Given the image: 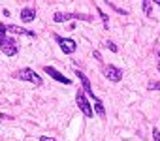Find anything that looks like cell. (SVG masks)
I'll use <instances>...</instances> for the list:
<instances>
[{
  "label": "cell",
  "instance_id": "6da1fadb",
  "mask_svg": "<svg viewBox=\"0 0 160 141\" xmlns=\"http://www.w3.org/2000/svg\"><path fill=\"white\" fill-rule=\"evenodd\" d=\"M12 77L13 79H19V81H27V83H32L34 87H40L42 83H43V79H42V75H38L32 68H19V70H15V72L12 74Z\"/></svg>",
  "mask_w": 160,
  "mask_h": 141
},
{
  "label": "cell",
  "instance_id": "7a4b0ae2",
  "mask_svg": "<svg viewBox=\"0 0 160 141\" xmlns=\"http://www.w3.org/2000/svg\"><path fill=\"white\" fill-rule=\"evenodd\" d=\"M73 19L85 21V23H92L94 21V15H89V13H62V12H58V13L53 15V21L55 23H64V21H73Z\"/></svg>",
  "mask_w": 160,
  "mask_h": 141
},
{
  "label": "cell",
  "instance_id": "3957f363",
  "mask_svg": "<svg viewBox=\"0 0 160 141\" xmlns=\"http://www.w3.org/2000/svg\"><path fill=\"white\" fill-rule=\"evenodd\" d=\"M75 104H77L79 111H81L87 119H92L94 111H92V105H91V102L87 100V94H85L83 90H77V94H75Z\"/></svg>",
  "mask_w": 160,
  "mask_h": 141
},
{
  "label": "cell",
  "instance_id": "277c9868",
  "mask_svg": "<svg viewBox=\"0 0 160 141\" xmlns=\"http://www.w3.org/2000/svg\"><path fill=\"white\" fill-rule=\"evenodd\" d=\"M55 41L58 43V47L62 49L64 55H73V53L77 51V43H75V40H72V38H62L60 34H55Z\"/></svg>",
  "mask_w": 160,
  "mask_h": 141
},
{
  "label": "cell",
  "instance_id": "5b68a950",
  "mask_svg": "<svg viewBox=\"0 0 160 141\" xmlns=\"http://www.w3.org/2000/svg\"><path fill=\"white\" fill-rule=\"evenodd\" d=\"M102 72H104L106 79L111 81V83L122 81V70L117 68V66H113V64H104V66H102Z\"/></svg>",
  "mask_w": 160,
  "mask_h": 141
},
{
  "label": "cell",
  "instance_id": "8992f818",
  "mask_svg": "<svg viewBox=\"0 0 160 141\" xmlns=\"http://www.w3.org/2000/svg\"><path fill=\"white\" fill-rule=\"evenodd\" d=\"M0 49H2V53H4L6 56H13V55H17V51H19V43H17L15 38L4 36L2 41H0Z\"/></svg>",
  "mask_w": 160,
  "mask_h": 141
},
{
  "label": "cell",
  "instance_id": "52a82bcc",
  "mask_svg": "<svg viewBox=\"0 0 160 141\" xmlns=\"http://www.w3.org/2000/svg\"><path fill=\"white\" fill-rule=\"evenodd\" d=\"M73 74L77 75V79H79V81H81V85H83V89H81V90H83V92H85L87 96H91V98H92L94 102H96V100H100V98H98V96H96V94L92 92V85H91L89 77H87V75H85L83 72H79V70H73Z\"/></svg>",
  "mask_w": 160,
  "mask_h": 141
},
{
  "label": "cell",
  "instance_id": "ba28073f",
  "mask_svg": "<svg viewBox=\"0 0 160 141\" xmlns=\"http://www.w3.org/2000/svg\"><path fill=\"white\" fill-rule=\"evenodd\" d=\"M43 72L47 74V75H51L55 81H58V83H62V85H72V79L70 77H64L57 68H53V66H43Z\"/></svg>",
  "mask_w": 160,
  "mask_h": 141
},
{
  "label": "cell",
  "instance_id": "9c48e42d",
  "mask_svg": "<svg viewBox=\"0 0 160 141\" xmlns=\"http://www.w3.org/2000/svg\"><path fill=\"white\" fill-rule=\"evenodd\" d=\"M6 32L10 34H17V36H28V38H36V32L32 30H27V28H21L17 25H6Z\"/></svg>",
  "mask_w": 160,
  "mask_h": 141
},
{
  "label": "cell",
  "instance_id": "30bf717a",
  "mask_svg": "<svg viewBox=\"0 0 160 141\" xmlns=\"http://www.w3.org/2000/svg\"><path fill=\"white\" fill-rule=\"evenodd\" d=\"M36 19V10L34 8H23L21 10V21L23 23H32Z\"/></svg>",
  "mask_w": 160,
  "mask_h": 141
},
{
  "label": "cell",
  "instance_id": "8fae6325",
  "mask_svg": "<svg viewBox=\"0 0 160 141\" xmlns=\"http://www.w3.org/2000/svg\"><path fill=\"white\" fill-rule=\"evenodd\" d=\"M92 111H94L98 117H102V119L106 117V107H104L102 100H96V102H94V107H92Z\"/></svg>",
  "mask_w": 160,
  "mask_h": 141
},
{
  "label": "cell",
  "instance_id": "7c38bea8",
  "mask_svg": "<svg viewBox=\"0 0 160 141\" xmlns=\"http://www.w3.org/2000/svg\"><path fill=\"white\" fill-rule=\"evenodd\" d=\"M96 12H98V15H100V19H102V23H104V28L108 30V28H109V17L106 15V12H104L102 8H96Z\"/></svg>",
  "mask_w": 160,
  "mask_h": 141
},
{
  "label": "cell",
  "instance_id": "4fadbf2b",
  "mask_svg": "<svg viewBox=\"0 0 160 141\" xmlns=\"http://www.w3.org/2000/svg\"><path fill=\"white\" fill-rule=\"evenodd\" d=\"M143 12H145V15L152 17V8H151V0H145V2H143Z\"/></svg>",
  "mask_w": 160,
  "mask_h": 141
},
{
  "label": "cell",
  "instance_id": "5bb4252c",
  "mask_svg": "<svg viewBox=\"0 0 160 141\" xmlns=\"http://www.w3.org/2000/svg\"><path fill=\"white\" fill-rule=\"evenodd\" d=\"M147 89L149 90H160V81H149L147 83Z\"/></svg>",
  "mask_w": 160,
  "mask_h": 141
},
{
  "label": "cell",
  "instance_id": "9a60e30c",
  "mask_svg": "<svg viewBox=\"0 0 160 141\" xmlns=\"http://www.w3.org/2000/svg\"><path fill=\"white\" fill-rule=\"evenodd\" d=\"M106 2H108V4H109V6H111V8H113V10H115V12H117V13H121V15H126V13H128V12H126V10H121V8H119V6H115V4H113V2H109V0H106Z\"/></svg>",
  "mask_w": 160,
  "mask_h": 141
},
{
  "label": "cell",
  "instance_id": "2e32d148",
  "mask_svg": "<svg viewBox=\"0 0 160 141\" xmlns=\"http://www.w3.org/2000/svg\"><path fill=\"white\" fill-rule=\"evenodd\" d=\"M106 47H108V49H109L111 53H117V51H119V47H117V45H115V43H113L111 40H108V41H106Z\"/></svg>",
  "mask_w": 160,
  "mask_h": 141
},
{
  "label": "cell",
  "instance_id": "e0dca14e",
  "mask_svg": "<svg viewBox=\"0 0 160 141\" xmlns=\"http://www.w3.org/2000/svg\"><path fill=\"white\" fill-rule=\"evenodd\" d=\"M152 139H154V141H160V132H158L156 128H152Z\"/></svg>",
  "mask_w": 160,
  "mask_h": 141
},
{
  "label": "cell",
  "instance_id": "ac0fdd59",
  "mask_svg": "<svg viewBox=\"0 0 160 141\" xmlns=\"http://www.w3.org/2000/svg\"><path fill=\"white\" fill-rule=\"evenodd\" d=\"M40 141H57L55 137H49V135H40Z\"/></svg>",
  "mask_w": 160,
  "mask_h": 141
},
{
  "label": "cell",
  "instance_id": "d6986e66",
  "mask_svg": "<svg viewBox=\"0 0 160 141\" xmlns=\"http://www.w3.org/2000/svg\"><path fill=\"white\" fill-rule=\"evenodd\" d=\"M92 55H94V58H96V60H100V62H102V55H100V51H94Z\"/></svg>",
  "mask_w": 160,
  "mask_h": 141
},
{
  "label": "cell",
  "instance_id": "ffe728a7",
  "mask_svg": "<svg viewBox=\"0 0 160 141\" xmlns=\"http://www.w3.org/2000/svg\"><path fill=\"white\" fill-rule=\"evenodd\" d=\"M156 68H158V74H160V51H158V64H156Z\"/></svg>",
  "mask_w": 160,
  "mask_h": 141
},
{
  "label": "cell",
  "instance_id": "44dd1931",
  "mask_svg": "<svg viewBox=\"0 0 160 141\" xmlns=\"http://www.w3.org/2000/svg\"><path fill=\"white\" fill-rule=\"evenodd\" d=\"M152 2H154V4H156V6H160V0H152Z\"/></svg>",
  "mask_w": 160,
  "mask_h": 141
},
{
  "label": "cell",
  "instance_id": "7402d4cb",
  "mask_svg": "<svg viewBox=\"0 0 160 141\" xmlns=\"http://www.w3.org/2000/svg\"><path fill=\"white\" fill-rule=\"evenodd\" d=\"M2 38H4V36H2V34H0V41H2Z\"/></svg>",
  "mask_w": 160,
  "mask_h": 141
},
{
  "label": "cell",
  "instance_id": "603a6c76",
  "mask_svg": "<svg viewBox=\"0 0 160 141\" xmlns=\"http://www.w3.org/2000/svg\"><path fill=\"white\" fill-rule=\"evenodd\" d=\"M143 2H145V0H143Z\"/></svg>",
  "mask_w": 160,
  "mask_h": 141
}]
</instances>
